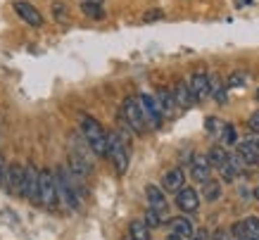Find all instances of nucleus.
<instances>
[{"label": "nucleus", "mask_w": 259, "mask_h": 240, "mask_svg": "<svg viewBox=\"0 0 259 240\" xmlns=\"http://www.w3.org/2000/svg\"><path fill=\"white\" fill-rule=\"evenodd\" d=\"M81 133H83L88 147H91L98 157L110 155V136H107V131L100 126L98 119H93V116H81Z\"/></svg>", "instance_id": "1"}, {"label": "nucleus", "mask_w": 259, "mask_h": 240, "mask_svg": "<svg viewBox=\"0 0 259 240\" xmlns=\"http://www.w3.org/2000/svg\"><path fill=\"white\" fill-rule=\"evenodd\" d=\"M110 136V159L114 164V171L119 176L126 174L128 169V157H131V136L126 131H112L107 133Z\"/></svg>", "instance_id": "2"}, {"label": "nucleus", "mask_w": 259, "mask_h": 240, "mask_svg": "<svg viewBox=\"0 0 259 240\" xmlns=\"http://www.w3.org/2000/svg\"><path fill=\"white\" fill-rule=\"evenodd\" d=\"M121 116H124V122L136 133H143L148 129V116H145V109H143V102L141 98H136V95H128L121 105Z\"/></svg>", "instance_id": "3"}, {"label": "nucleus", "mask_w": 259, "mask_h": 240, "mask_svg": "<svg viewBox=\"0 0 259 240\" xmlns=\"http://www.w3.org/2000/svg\"><path fill=\"white\" fill-rule=\"evenodd\" d=\"M55 176H57V195H60V202L76 212L81 205L79 202V186H74L76 181H74L64 169H60Z\"/></svg>", "instance_id": "4"}, {"label": "nucleus", "mask_w": 259, "mask_h": 240, "mask_svg": "<svg viewBox=\"0 0 259 240\" xmlns=\"http://www.w3.org/2000/svg\"><path fill=\"white\" fill-rule=\"evenodd\" d=\"M40 205L46 209H57L60 195H57V176L50 169H40Z\"/></svg>", "instance_id": "5"}, {"label": "nucleus", "mask_w": 259, "mask_h": 240, "mask_svg": "<svg viewBox=\"0 0 259 240\" xmlns=\"http://www.w3.org/2000/svg\"><path fill=\"white\" fill-rule=\"evenodd\" d=\"M69 164H71V171L74 176H91L93 174V162L86 157V152L81 150V145H76V136L69 138Z\"/></svg>", "instance_id": "6"}, {"label": "nucleus", "mask_w": 259, "mask_h": 240, "mask_svg": "<svg viewBox=\"0 0 259 240\" xmlns=\"http://www.w3.org/2000/svg\"><path fill=\"white\" fill-rule=\"evenodd\" d=\"M40 171L36 164H26V176H24V186H22V197H26V200L36 202V205H40Z\"/></svg>", "instance_id": "7"}, {"label": "nucleus", "mask_w": 259, "mask_h": 240, "mask_svg": "<svg viewBox=\"0 0 259 240\" xmlns=\"http://www.w3.org/2000/svg\"><path fill=\"white\" fill-rule=\"evenodd\" d=\"M188 86H190V91H193V98H195V102H202V100H207V98L212 95V78L207 76L204 71H197V74H193Z\"/></svg>", "instance_id": "8"}, {"label": "nucleus", "mask_w": 259, "mask_h": 240, "mask_svg": "<svg viewBox=\"0 0 259 240\" xmlns=\"http://www.w3.org/2000/svg\"><path fill=\"white\" fill-rule=\"evenodd\" d=\"M233 238L236 240H259V219L247 217L233 226Z\"/></svg>", "instance_id": "9"}, {"label": "nucleus", "mask_w": 259, "mask_h": 240, "mask_svg": "<svg viewBox=\"0 0 259 240\" xmlns=\"http://www.w3.org/2000/svg\"><path fill=\"white\" fill-rule=\"evenodd\" d=\"M24 176H26V167H22V164H19V162H15V164H8V181H5V186H8V190H10V193L22 195Z\"/></svg>", "instance_id": "10"}, {"label": "nucleus", "mask_w": 259, "mask_h": 240, "mask_svg": "<svg viewBox=\"0 0 259 240\" xmlns=\"http://www.w3.org/2000/svg\"><path fill=\"white\" fill-rule=\"evenodd\" d=\"M176 205H179L181 212L193 214V212H197V207H200V195H197V190H193V188H181L179 193H176Z\"/></svg>", "instance_id": "11"}, {"label": "nucleus", "mask_w": 259, "mask_h": 240, "mask_svg": "<svg viewBox=\"0 0 259 240\" xmlns=\"http://www.w3.org/2000/svg\"><path fill=\"white\" fill-rule=\"evenodd\" d=\"M190 174H193V181L197 183H204L212 176V164H209V157L207 155H195L193 162H190Z\"/></svg>", "instance_id": "12"}, {"label": "nucleus", "mask_w": 259, "mask_h": 240, "mask_svg": "<svg viewBox=\"0 0 259 240\" xmlns=\"http://www.w3.org/2000/svg\"><path fill=\"white\" fill-rule=\"evenodd\" d=\"M141 102H143V109H145V116H148V126H155L157 129L162 124V107H159L157 98H152V95H141Z\"/></svg>", "instance_id": "13"}, {"label": "nucleus", "mask_w": 259, "mask_h": 240, "mask_svg": "<svg viewBox=\"0 0 259 240\" xmlns=\"http://www.w3.org/2000/svg\"><path fill=\"white\" fill-rule=\"evenodd\" d=\"M145 197H148L150 207L157 209L159 214L164 217L166 209H169V205H166V197H164V188L155 186V183H148V186H145Z\"/></svg>", "instance_id": "14"}, {"label": "nucleus", "mask_w": 259, "mask_h": 240, "mask_svg": "<svg viewBox=\"0 0 259 240\" xmlns=\"http://www.w3.org/2000/svg\"><path fill=\"white\" fill-rule=\"evenodd\" d=\"M183 186H186V174H183V169H179V167H174L171 171H166L164 178H162V188H164L166 193H179Z\"/></svg>", "instance_id": "15"}, {"label": "nucleus", "mask_w": 259, "mask_h": 240, "mask_svg": "<svg viewBox=\"0 0 259 240\" xmlns=\"http://www.w3.org/2000/svg\"><path fill=\"white\" fill-rule=\"evenodd\" d=\"M15 12L22 17L26 24H31V26H40V24H43L40 12L33 8V5H29V3H15Z\"/></svg>", "instance_id": "16"}, {"label": "nucleus", "mask_w": 259, "mask_h": 240, "mask_svg": "<svg viewBox=\"0 0 259 240\" xmlns=\"http://www.w3.org/2000/svg\"><path fill=\"white\" fill-rule=\"evenodd\" d=\"M169 233H174V235H179L183 240L193 238V224H190V219H186V217L171 219L169 221Z\"/></svg>", "instance_id": "17"}, {"label": "nucleus", "mask_w": 259, "mask_h": 240, "mask_svg": "<svg viewBox=\"0 0 259 240\" xmlns=\"http://www.w3.org/2000/svg\"><path fill=\"white\" fill-rule=\"evenodd\" d=\"M157 102H159V107H162V112L169 116L176 114V109H179V102H176V98H174V91H166V88H159L157 91Z\"/></svg>", "instance_id": "18"}, {"label": "nucleus", "mask_w": 259, "mask_h": 240, "mask_svg": "<svg viewBox=\"0 0 259 240\" xmlns=\"http://www.w3.org/2000/svg\"><path fill=\"white\" fill-rule=\"evenodd\" d=\"M238 152L247 164H259V147H257V138H247L238 145Z\"/></svg>", "instance_id": "19"}, {"label": "nucleus", "mask_w": 259, "mask_h": 240, "mask_svg": "<svg viewBox=\"0 0 259 240\" xmlns=\"http://www.w3.org/2000/svg\"><path fill=\"white\" fill-rule=\"evenodd\" d=\"M174 98H176V102H179V109H188V107H193V102H195L190 86L183 84V81L176 84V88H174Z\"/></svg>", "instance_id": "20"}, {"label": "nucleus", "mask_w": 259, "mask_h": 240, "mask_svg": "<svg viewBox=\"0 0 259 240\" xmlns=\"http://www.w3.org/2000/svg\"><path fill=\"white\" fill-rule=\"evenodd\" d=\"M128 233H131L136 240H152V228L145 224V219H134V221L128 224Z\"/></svg>", "instance_id": "21"}, {"label": "nucleus", "mask_w": 259, "mask_h": 240, "mask_svg": "<svg viewBox=\"0 0 259 240\" xmlns=\"http://www.w3.org/2000/svg\"><path fill=\"white\" fill-rule=\"evenodd\" d=\"M202 195H204V200L207 202H214V200H219L221 197V183L219 181H204L202 183Z\"/></svg>", "instance_id": "22"}, {"label": "nucleus", "mask_w": 259, "mask_h": 240, "mask_svg": "<svg viewBox=\"0 0 259 240\" xmlns=\"http://www.w3.org/2000/svg\"><path fill=\"white\" fill-rule=\"evenodd\" d=\"M207 157H209V164H212V169H217V171H219L221 167H224V164L228 162V152L224 150V147H219V145L212 147Z\"/></svg>", "instance_id": "23"}, {"label": "nucleus", "mask_w": 259, "mask_h": 240, "mask_svg": "<svg viewBox=\"0 0 259 240\" xmlns=\"http://www.w3.org/2000/svg\"><path fill=\"white\" fill-rule=\"evenodd\" d=\"M81 10H83V15L91 17V19H105L102 3H81Z\"/></svg>", "instance_id": "24"}, {"label": "nucleus", "mask_w": 259, "mask_h": 240, "mask_svg": "<svg viewBox=\"0 0 259 240\" xmlns=\"http://www.w3.org/2000/svg\"><path fill=\"white\" fill-rule=\"evenodd\" d=\"M224 126H226V124H224L221 119H217V116H207V119H204V129L212 133V136H221Z\"/></svg>", "instance_id": "25"}, {"label": "nucleus", "mask_w": 259, "mask_h": 240, "mask_svg": "<svg viewBox=\"0 0 259 240\" xmlns=\"http://www.w3.org/2000/svg\"><path fill=\"white\" fill-rule=\"evenodd\" d=\"M143 219H145V224H148L150 228H157V226H162V219H164V217L159 214L157 209L148 207V209H145V217H143Z\"/></svg>", "instance_id": "26"}, {"label": "nucleus", "mask_w": 259, "mask_h": 240, "mask_svg": "<svg viewBox=\"0 0 259 240\" xmlns=\"http://www.w3.org/2000/svg\"><path fill=\"white\" fill-rule=\"evenodd\" d=\"M221 140H224L226 145H233V143L238 140V133H236V129H233L231 124L224 126V131H221Z\"/></svg>", "instance_id": "27"}, {"label": "nucleus", "mask_w": 259, "mask_h": 240, "mask_svg": "<svg viewBox=\"0 0 259 240\" xmlns=\"http://www.w3.org/2000/svg\"><path fill=\"white\" fill-rule=\"evenodd\" d=\"M67 12H69V10H67L64 3H53V15H55L57 22H64V19H67Z\"/></svg>", "instance_id": "28"}, {"label": "nucleus", "mask_w": 259, "mask_h": 240, "mask_svg": "<svg viewBox=\"0 0 259 240\" xmlns=\"http://www.w3.org/2000/svg\"><path fill=\"white\" fill-rule=\"evenodd\" d=\"M247 131L250 133H259V109L247 119Z\"/></svg>", "instance_id": "29"}, {"label": "nucleus", "mask_w": 259, "mask_h": 240, "mask_svg": "<svg viewBox=\"0 0 259 240\" xmlns=\"http://www.w3.org/2000/svg\"><path fill=\"white\" fill-rule=\"evenodd\" d=\"M164 17V12L162 10H150L148 15L143 17V22H157V19H162Z\"/></svg>", "instance_id": "30"}, {"label": "nucleus", "mask_w": 259, "mask_h": 240, "mask_svg": "<svg viewBox=\"0 0 259 240\" xmlns=\"http://www.w3.org/2000/svg\"><path fill=\"white\" fill-rule=\"evenodd\" d=\"M5 181H8V164H5L3 155H0V183H5Z\"/></svg>", "instance_id": "31"}, {"label": "nucleus", "mask_w": 259, "mask_h": 240, "mask_svg": "<svg viewBox=\"0 0 259 240\" xmlns=\"http://www.w3.org/2000/svg\"><path fill=\"white\" fill-rule=\"evenodd\" d=\"M243 81H245V76H243V74H233V76L228 78V86H240V84H243Z\"/></svg>", "instance_id": "32"}, {"label": "nucleus", "mask_w": 259, "mask_h": 240, "mask_svg": "<svg viewBox=\"0 0 259 240\" xmlns=\"http://www.w3.org/2000/svg\"><path fill=\"white\" fill-rule=\"evenodd\" d=\"M188 240H207V233L204 231H200L197 235H193V238H188Z\"/></svg>", "instance_id": "33"}, {"label": "nucleus", "mask_w": 259, "mask_h": 240, "mask_svg": "<svg viewBox=\"0 0 259 240\" xmlns=\"http://www.w3.org/2000/svg\"><path fill=\"white\" fill-rule=\"evenodd\" d=\"M121 240H136V238L131 235V233H126V235H121Z\"/></svg>", "instance_id": "34"}, {"label": "nucleus", "mask_w": 259, "mask_h": 240, "mask_svg": "<svg viewBox=\"0 0 259 240\" xmlns=\"http://www.w3.org/2000/svg\"><path fill=\"white\" fill-rule=\"evenodd\" d=\"M254 200H257V202H259V186H257V188H254Z\"/></svg>", "instance_id": "35"}, {"label": "nucleus", "mask_w": 259, "mask_h": 240, "mask_svg": "<svg viewBox=\"0 0 259 240\" xmlns=\"http://www.w3.org/2000/svg\"><path fill=\"white\" fill-rule=\"evenodd\" d=\"M81 3H102V0H81Z\"/></svg>", "instance_id": "36"}, {"label": "nucleus", "mask_w": 259, "mask_h": 240, "mask_svg": "<svg viewBox=\"0 0 259 240\" xmlns=\"http://www.w3.org/2000/svg\"><path fill=\"white\" fill-rule=\"evenodd\" d=\"M257 100H259V88H257Z\"/></svg>", "instance_id": "37"}, {"label": "nucleus", "mask_w": 259, "mask_h": 240, "mask_svg": "<svg viewBox=\"0 0 259 240\" xmlns=\"http://www.w3.org/2000/svg\"><path fill=\"white\" fill-rule=\"evenodd\" d=\"M257 147H259V138H257Z\"/></svg>", "instance_id": "38"}]
</instances>
